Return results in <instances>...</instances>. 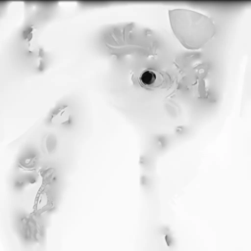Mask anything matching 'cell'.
Here are the masks:
<instances>
[{"label": "cell", "instance_id": "obj_1", "mask_svg": "<svg viewBox=\"0 0 251 251\" xmlns=\"http://www.w3.org/2000/svg\"><path fill=\"white\" fill-rule=\"evenodd\" d=\"M169 18L176 37L185 48L199 49L215 35L212 20L198 12L174 9L169 11Z\"/></svg>", "mask_w": 251, "mask_h": 251}, {"label": "cell", "instance_id": "obj_3", "mask_svg": "<svg viewBox=\"0 0 251 251\" xmlns=\"http://www.w3.org/2000/svg\"><path fill=\"white\" fill-rule=\"evenodd\" d=\"M72 115L69 105L64 104L56 107L49 116V123L54 126H67L71 123Z\"/></svg>", "mask_w": 251, "mask_h": 251}, {"label": "cell", "instance_id": "obj_4", "mask_svg": "<svg viewBox=\"0 0 251 251\" xmlns=\"http://www.w3.org/2000/svg\"><path fill=\"white\" fill-rule=\"evenodd\" d=\"M163 81H164V78L162 75L154 70H146L139 76L140 85L147 89L160 87Z\"/></svg>", "mask_w": 251, "mask_h": 251}, {"label": "cell", "instance_id": "obj_2", "mask_svg": "<svg viewBox=\"0 0 251 251\" xmlns=\"http://www.w3.org/2000/svg\"><path fill=\"white\" fill-rule=\"evenodd\" d=\"M15 229L25 246L40 245L45 240V224L41 216L33 212L19 213L15 220Z\"/></svg>", "mask_w": 251, "mask_h": 251}]
</instances>
